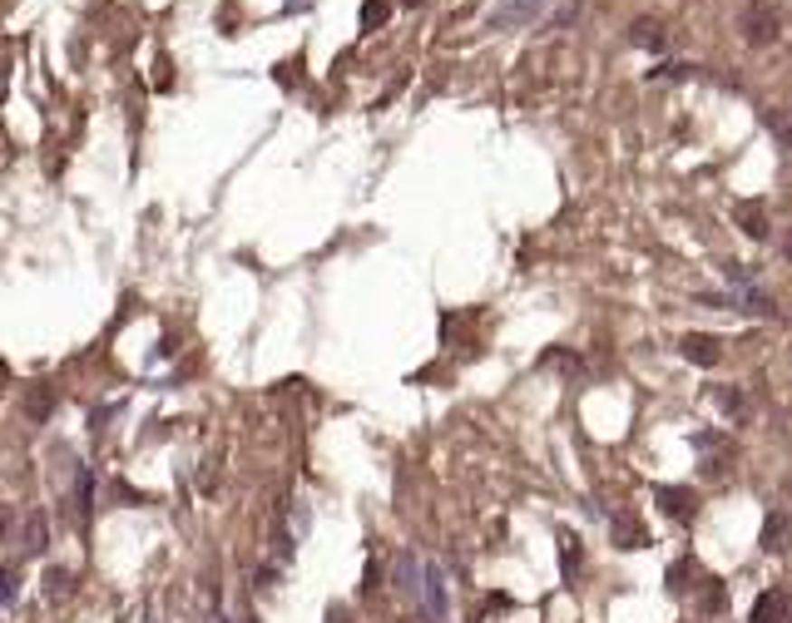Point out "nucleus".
Wrapping results in <instances>:
<instances>
[{"label":"nucleus","mask_w":792,"mask_h":623,"mask_svg":"<svg viewBox=\"0 0 792 623\" xmlns=\"http://www.w3.org/2000/svg\"><path fill=\"white\" fill-rule=\"evenodd\" d=\"M703 579H709V574H703L693 559H679V564H669V594H673V599H693Z\"/></svg>","instance_id":"obj_5"},{"label":"nucleus","mask_w":792,"mask_h":623,"mask_svg":"<svg viewBox=\"0 0 792 623\" xmlns=\"http://www.w3.org/2000/svg\"><path fill=\"white\" fill-rule=\"evenodd\" d=\"M738 25H743V40L768 45V40H778V25H783V20H778V10L768 5V0H753V5L743 10V20H738Z\"/></svg>","instance_id":"obj_1"},{"label":"nucleus","mask_w":792,"mask_h":623,"mask_svg":"<svg viewBox=\"0 0 792 623\" xmlns=\"http://www.w3.org/2000/svg\"><path fill=\"white\" fill-rule=\"evenodd\" d=\"M679 352H683V362H693V366H718L723 362V342H718V336H703V332H689L679 342Z\"/></svg>","instance_id":"obj_3"},{"label":"nucleus","mask_w":792,"mask_h":623,"mask_svg":"<svg viewBox=\"0 0 792 623\" xmlns=\"http://www.w3.org/2000/svg\"><path fill=\"white\" fill-rule=\"evenodd\" d=\"M728 278L738 282V292H733V307H738V312H758V316H773V312H778L773 297H768V292H758V288H748L738 268H728Z\"/></svg>","instance_id":"obj_6"},{"label":"nucleus","mask_w":792,"mask_h":623,"mask_svg":"<svg viewBox=\"0 0 792 623\" xmlns=\"http://www.w3.org/2000/svg\"><path fill=\"white\" fill-rule=\"evenodd\" d=\"M25 549H45V514H30V524H25Z\"/></svg>","instance_id":"obj_14"},{"label":"nucleus","mask_w":792,"mask_h":623,"mask_svg":"<svg viewBox=\"0 0 792 623\" xmlns=\"http://www.w3.org/2000/svg\"><path fill=\"white\" fill-rule=\"evenodd\" d=\"M559 544H565V574H575L579 569V540L569 530H559Z\"/></svg>","instance_id":"obj_15"},{"label":"nucleus","mask_w":792,"mask_h":623,"mask_svg":"<svg viewBox=\"0 0 792 623\" xmlns=\"http://www.w3.org/2000/svg\"><path fill=\"white\" fill-rule=\"evenodd\" d=\"M629 40H634V45H644V50H663V25H659V20H634Z\"/></svg>","instance_id":"obj_11"},{"label":"nucleus","mask_w":792,"mask_h":623,"mask_svg":"<svg viewBox=\"0 0 792 623\" xmlns=\"http://www.w3.org/2000/svg\"><path fill=\"white\" fill-rule=\"evenodd\" d=\"M154 84H158V90H168V84H174V75H168V60H158V65H154Z\"/></svg>","instance_id":"obj_16"},{"label":"nucleus","mask_w":792,"mask_h":623,"mask_svg":"<svg viewBox=\"0 0 792 623\" xmlns=\"http://www.w3.org/2000/svg\"><path fill=\"white\" fill-rule=\"evenodd\" d=\"M386 15H392V10H386V0H367V5H362V30H377Z\"/></svg>","instance_id":"obj_13"},{"label":"nucleus","mask_w":792,"mask_h":623,"mask_svg":"<svg viewBox=\"0 0 792 623\" xmlns=\"http://www.w3.org/2000/svg\"><path fill=\"white\" fill-rule=\"evenodd\" d=\"M615 544L619 549H649V530L629 514H615Z\"/></svg>","instance_id":"obj_8"},{"label":"nucleus","mask_w":792,"mask_h":623,"mask_svg":"<svg viewBox=\"0 0 792 623\" xmlns=\"http://www.w3.org/2000/svg\"><path fill=\"white\" fill-rule=\"evenodd\" d=\"M783 540H787V514L778 510V514H768V524H763V549H768V554H778Z\"/></svg>","instance_id":"obj_12"},{"label":"nucleus","mask_w":792,"mask_h":623,"mask_svg":"<svg viewBox=\"0 0 792 623\" xmlns=\"http://www.w3.org/2000/svg\"><path fill=\"white\" fill-rule=\"evenodd\" d=\"M421 574H426V609H431V614H436V623H441V618H446V584H441V569L426 564Z\"/></svg>","instance_id":"obj_9"},{"label":"nucleus","mask_w":792,"mask_h":623,"mask_svg":"<svg viewBox=\"0 0 792 623\" xmlns=\"http://www.w3.org/2000/svg\"><path fill=\"white\" fill-rule=\"evenodd\" d=\"M659 505L669 520L679 524H693V514H699V495L689 490V485H659Z\"/></svg>","instance_id":"obj_2"},{"label":"nucleus","mask_w":792,"mask_h":623,"mask_svg":"<svg viewBox=\"0 0 792 623\" xmlns=\"http://www.w3.org/2000/svg\"><path fill=\"white\" fill-rule=\"evenodd\" d=\"M738 228H743L748 238H768V213H763V203H738Z\"/></svg>","instance_id":"obj_10"},{"label":"nucleus","mask_w":792,"mask_h":623,"mask_svg":"<svg viewBox=\"0 0 792 623\" xmlns=\"http://www.w3.org/2000/svg\"><path fill=\"white\" fill-rule=\"evenodd\" d=\"M693 604H699L703 614H723V609H728V584H723L718 574H709V579L699 584V594H693Z\"/></svg>","instance_id":"obj_7"},{"label":"nucleus","mask_w":792,"mask_h":623,"mask_svg":"<svg viewBox=\"0 0 792 623\" xmlns=\"http://www.w3.org/2000/svg\"><path fill=\"white\" fill-rule=\"evenodd\" d=\"M748 623H792V594L787 589H768L753 604V618Z\"/></svg>","instance_id":"obj_4"}]
</instances>
